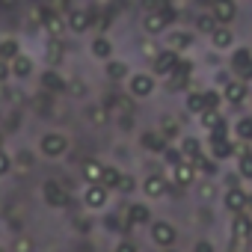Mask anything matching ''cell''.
<instances>
[{"mask_svg": "<svg viewBox=\"0 0 252 252\" xmlns=\"http://www.w3.org/2000/svg\"><path fill=\"white\" fill-rule=\"evenodd\" d=\"M107 199H110V190H107L104 184H89V187L83 190V205H86V208H92V211L104 208V205H107Z\"/></svg>", "mask_w": 252, "mask_h": 252, "instance_id": "10", "label": "cell"}, {"mask_svg": "<svg viewBox=\"0 0 252 252\" xmlns=\"http://www.w3.org/2000/svg\"><path fill=\"white\" fill-rule=\"evenodd\" d=\"M225 252H243V249H240V246H231V249H225Z\"/></svg>", "mask_w": 252, "mask_h": 252, "instance_id": "52", "label": "cell"}, {"mask_svg": "<svg viewBox=\"0 0 252 252\" xmlns=\"http://www.w3.org/2000/svg\"><path fill=\"white\" fill-rule=\"evenodd\" d=\"M199 122H202V128H205L211 137H228V125H225V119H222L217 110H205V113L199 116Z\"/></svg>", "mask_w": 252, "mask_h": 252, "instance_id": "6", "label": "cell"}, {"mask_svg": "<svg viewBox=\"0 0 252 252\" xmlns=\"http://www.w3.org/2000/svg\"><path fill=\"white\" fill-rule=\"evenodd\" d=\"M0 119H3V113H0Z\"/></svg>", "mask_w": 252, "mask_h": 252, "instance_id": "54", "label": "cell"}, {"mask_svg": "<svg viewBox=\"0 0 252 252\" xmlns=\"http://www.w3.org/2000/svg\"><path fill=\"white\" fill-rule=\"evenodd\" d=\"M166 190H169V184H166L163 175H149V178L143 181V193H146L149 199H160V196H166Z\"/></svg>", "mask_w": 252, "mask_h": 252, "instance_id": "17", "label": "cell"}, {"mask_svg": "<svg viewBox=\"0 0 252 252\" xmlns=\"http://www.w3.org/2000/svg\"><path fill=\"white\" fill-rule=\"evenodd\" d=\"M231 237H234V246H240V249H243L246 240H252V220L246 214L231 217Z\"/></svg>", "mask_w": 252, "mask_h": 252, "instance_id": "8", "label": "cell"}, {"mask_svg": "<svg viewBox=\"0 0 252 252\" xmlns=\"http://www.w3.org/2000/svg\"><path fill=\"white\" fill-rule=\"evenodd\" d=\"M42 199H45L51 208H65V205H68V193H65V187H63L60 181H54V178H48V181L42 184Z\"/></svg>", "mask_w": 252, "mask_h": 252, "instance_id": "5", "label": "cell"}, {"mask_svg": "<svg viewBox=\"0 0 252 252\" xmlns=\"http://www.w3.org/2000/svg\"><path fill=\"white\" fill-rule=\"evenodd\" d=\"M172 21V12H169V6H163V9H152L149 15H146V21H143V27H146V33L149 36H158L160 30H166V24Z\"/></svg>", "mask_w": 252, "mask_h": 252, "instance_id": "7", "label": "cell"}, {"mask_svg": "<svg viewBox=\"0 0 252 252\" xmlns=\"http://www.w3.org/2000/svg\"><path fill=\"white\" fill-rule=\"evenodd\" d=\"M193 169H196V172H208V175H214V172H217V160L202 155V158H196V160H193Z\"/></svg>", "mask_w": 252, "mask_h": 252, "instance_id": "38", "label": "cell"}, {"mask_svg": "<svg viewBox=\"0 0 252 252\" xmlns=\"http://www.w3.org/2000/svg\"><path fill=\"white\" fill-rule=\"evenodd\" d=\"M107 77H110V80H128V77H131L128 63H122V60H110V63H107Z\"/></svg>", "mask_w": 252, "mask_h": 252, "instance_id": "28", "label": "cell"}, {"mask_svg": "<svg viewBox=\"0 0 252 252\" xmlns=\"http://www.w3.org/2000/svg\"><path fill=\"white\" fill-rule=\"evenodd\" d=\"M92 57H95V60L110 63V60H113V42H110L107 36H98V39L92 42Z\"/></svg>", "mask_w": 252, "mask_h": 252, "instance_id": "25", "label": "cell"}, {"mask_svg": "<svg viewBox=\"0 0 252 252\" xmlns=\"http://www.w3.org/2000/svg\"><path fill=\"white\" fill-rule=\"evenodd\" d=\"M42 27L48 30V36H51V39H60V36H63V30H65L68 24L63 21V15H57V12H51V9L45 6V21H42Z\"/></svg>", "mask_w": 252, "mask_h": 252, "instance_id": "18", "label": "cell"}, {"mask_svg": "<svg viewBox=\"0 0 252 252\" xmlns=\"http://www.w3.org/2000/svg\"><path fill=\"white\" fill-rule=\"evenodd\" d=\"M134 187H137V181H134L131 175H122V181H119L116 190H122V193H134Z\"/></svg>", "mask_w": 252, "mask_h": 252, "instance_id": "43", "label": "cell"}, {"mask_svg": "<svg viewBox=\"0 0 252 252\" xmlns=\"http://www.w3.org/2000/svg\"><path fill=\"white\" fill-rule=\"evenodd\" d=\"M12 172V158L3 152V146H0V178H6Z\"/></svg>", "mask_w": 252, "mask_h": 252, "instance_id": "41", "label": "cell"}, {"mask_svg": "<svg viewBox=\"0 0 252 252\" xmlns=\"http://www.w3.org/2000/svg\"><path fill=\"white\" fill-rule=\"evenodd\" d=\"M208 146H211L214 160H228V158L234 155V146L228 143V137H211V140H208Z\"/></svg>", "mask_w": 252, "mask_h": 252, "instance_id": "19", "label": "cell"}, {"mask_svg": "<svg viewBox=\"0 0 252 252\" xmlns=\"http://www.w3.org/2000/svg\"><path fill=\"white\" fill-rule=\"evenodd\" d=\"M15 160H18V163H21V169L27 172V169H30V163H33V155H30V152H21Z\"/></svg>", "mask_w": 252, "mask_h": 252, "instance_id": "46", "label": "cell"}, {"mask_svg": "<svg viewBox=\"0 0 252 252\" xmlns=\"http://www.w3.org/2000/svg\"><path fill=\"white\" fill-rule=\"evenodd\" d=\"M39 83H42L45 92H63V89H65V80H63L57 71H42V80H39Z\"/></svg>", "mask_w": 252, "mask_h": 252, "instance_id": "29", "label": "cell"}, {"mask_svg": "<svg viewBox=\"0 0 252 252\" xmlns=\"http://www.w3.org/2000/svg\"><path fill=\"white\" fill-rule=\"evenodd\" d=\"M166 252H175V249H166Z\"/></svg>", "mask_w": 252, "mask_h": 252, "instance_id": "53", "label": "cell"}, {"mask_svg": "<svg viewBox=\"0 0 252 252\" xmlns=\"http://www.w3.org/2000/svg\"><path fill=\"white\" fill-rule=\"evenodd\" d=\"M211 196H214V187H211V184H208V187H202V199H211Z\"/></svg>", "mask_w": 252, "mask_h": 252, "instance_id": "50", "label": "cell"}, {"mask_svg": "<svg viewBox=\"0 0 252 252\" xmlns=\"http://www.w3.org/2000/svg\"><path fill=\"white\" fill-rule=\"evenodd\" d=\"M39 152L45 158H63L68 152V137L65 134H45L39 140Z\"/></svg>", "mask_w": 252, "mask_h": 252, "instance_id": "3", "label": "cell"}, {"mask_svg": "<svg viewBox=\"0 0 252 252\" xmlns=\"http://www.w3.org/2000/svg\"><path fill=\"white\" fill-rule=\"evenodd\" d=\"M104 104H107L110 116L116 113L119 119H128V116H131V110H134V107H131V95H110Z\"/></svg>", "mask_w": 252, "mask_h": 252, "instance_id": "13", "label": "cell"}, {"mask_svg": "<svg viewBox=\"0 0 252 252\" xmlns=\"http://www.w3.org/2000/svg\"><path fill=\"white\" fill-rule=\"evenodd\" d=\"M178 134H181L178 122H175L172 116H163V122H160V137H163V140H175Z\"/></svg>", "mask_w": 252, "mask_h": 252, "instance_id": "35", "label": "cell"}, {"mask_svg": "<svg viewBox=\"0 0 252 252\" xmlns=\"http://www.w3.org/2000/svg\"><path fill=\"white\" fill-rule=\"evenodd\" d=\"M246 202H249V196H246V190H240V187H234V190H228V193L222 196V205H225L231 214H243V211H246Z\"/></svg>", "mask_w": 252, "mask_h": 252, "instance_id": "14", "label": "cell"}, {"mask_svg": "<svg viewBox=\"0 0 252 252\" xmlns=\"http://www.w3.org/2000/svg\"><path fill=\"white\" fill-rule=\"evenodd\" d=\"M15 3H18V0H0V6H6V9H12Z\"/></svg>", "mask_w": 252, "mask_h": 252, "instance_id": "51", "label": "cell"}, {"mask_svg": "<svg viewBox=\"0 0 252 252\" xmlns=\"http://www.w3.org/2000/svg\"><path fill=\"white\" fill-rule=\"evenodd\" d=\"M65 6H68V0H51V6H48V9H51V12H57V15H60V12H63V9H65Z\"/></svg>", "mask_w": 252, "mask_h": 252, "instance_id": "47", "label": "cell"}, {"mask_svg": "<svg viewBox=\"0 0 252 252\" xmlns=\"http://www.w3.org/2000/svg\"><path fill=\"white\" fill-rule=\"evenodd\" d=\"M71 92H74V95L80 98V95H86V86H83L80 80H74V83H71Z\"/></svg>", "mask_w": 252, "mask_h": 252, "instance_id": "49", "label": "cell"}, {"mask_svg": "<svg viewBox=\"0 0 252 252\" xmlns=\"http://www.w3.org/2000/svg\"><path fill=\"white\" fill-rule=\"evenodd\" d=\"M193 252H214V246H211L208 240H199V243L193 246Z\"/></svg>", "mask_w": 252, "mask_h": 252, "instance_id": "48", "label": "cell"}, {"mask_svg": "<svg viewBox=\"0 0 252 252\" xmlns=\"http://www.w3.org/2000/svg\"><path fill=\"white\" fill-rule=\"evenodd\" d=\"M211 15L220 24H231L234 15H237V3L234 0H211Z\"/></svg>", "mask_w": 252, "mask_h": 252, "instance_id": "11", "label": "cell"}, {"mask_svg": "<svg viewBox=\"0 0 252 252\" xmlns=\"http://www.w3.org/2000/svg\"><path fill=\"white\" fill-rule=\"evenodd\" d=\"M63 57H65L63 45H60L57 39H51V42H48V48H45V63H48L51 68H57V65H63Z\"/></svg>", "mask_w": 252, "mask_h": 252, "instance_id": "27", "label": "cell"}, {"mask_svg": "<svg viewBox=\"0 0 252 252\" xmlns=\"http://www.w3.org/2000/svg\"><path fill=\"white\" fill-rule=\"evenodd\" d=\"M36 249V243H33V237H27V234H18L15 240H12V252H33Z\"/></svg>", "mask_w": 252, "mask_h": 252, "instance_id": "40", "label": "cell"}, {"mask_svg": "<svg viewBox=\"0 0 252 252\" xmlns=\"http://www.w3.org/2000/svg\"><path fill=\"white\" fill-rule=\"evenodd\" d=\"M9 77H12V68H9V63H6V60H0V86H3Z\"/></svg>", "mask_w": 252, "mask_h": 252, "instance_id": "44", "label": "cell"}, {"mask_svg": "<svg viewBox=\"0 0 252 252\" xmlns=\"http://www.w3.org/2000/svg\"><path fill=\"white\" fill-rule=\"evenodd\" d=\"M128 220H131L134 225H146V222H152V211H149V205H131V208H128Z\"/></svg>", "mask_w": 252, "mask_h": 252, "instance_id": "31", "label": "cell"}, {"mask_svg": "<svg viewBox=\"0 0 252 252\" xmlns=\"http://www.w3.org/2000/svg\"><path fill=\"white\" fill-rule=\"evenodd\" d=\"M187 110L196 113V116H202V113L208 110V104H205V92H190V95H187Z\"/></svg>", "mask_w": 252, "mask_h": 252, "instance_id": "36", "label": "cell"}, {"mask_svg": "<svg viewBox=\"0 0 252 252\" xmlns=\"http://www.w3.org/2000/svg\"><path fill=\"white\" fill-rule=\"evenodd\" d=\"M9 68H12V77L24 80V77H30V74H33V60H30V57H24V54H18V57L9 63Z\"/></svg>", "mask_w": 252, "mask_h": 252, "instance_id": "21", "label": "cell"}, {"mask_svg": "<svg viewBox=\"0 0 252 252\" xmlns=\"http://www.w3.org/2000/svg\"><path fill=\"white\" fill-rule=\"evenodd\" d=\"M237 175L240 178H252V152L249 149H243L237 155Z\"/></svg>", "mask_w": 252, "mask_h": 252, "instance_id": "34", "label": "cell"}, {"mask_svg": "<svg viewBox=\"0 0 252 252\" xmlns=\"http://www.w3.org/2000/svg\"><path fill=\"white\" fill-rule=\"evenodd\" d=\"M65 24H68L74 33H86V30L92 27V12H86V9H71L68 18H65Z\"/></svg>", "mask_w": 252, "mask_h": 252, "instance_id": "15", "label": "cell"}, {"mask_svg": "<svg viewBox=\"0 0 252 252\" xmlns=\"http://www.w3.org/2000/svg\"><path fill=\"white\" fill-rule=\"evenodd\" d=\"M0 252H3V249H0Z\"/></svg>", "mask_w": 252, "mask_h": 252, "instance_id": "55", "label": "cell"}, {"mask_svg": "<svg viewBox=\"0 0 252 252\" xmlns=\"http://www.w3.org/2000/svg\"><path fill=\"white\" fill-rule=\"evenodd\" d=\"M196 27H199L202 33H208V36H211V33L220 27V21H217L214 15H199V18H196Z\"/></svg>", "mask_w": 252, "mask_h": 252, "instance_id": "39", "label": "cell"}, {"mask_svg": "<svg viewBox=\"0 0 252 252\" xmlns=\"http://www.w3.org/2000/svg\"><path fill=\"white\" fill-rule=\"evenodd\" d=\"M140 143H143V149H149V152H166V140L160 137V131L155 134V131H146L143 137H140Z\"/></svg>", "mask_w": 252, "mask_h": 252, "instance_id": "30", "label": "cell"}, {"mask_svg": "<svg viewBox=\"0 0 252 252\" xmlns=\"http://www.w3.org/2000/svg\"><path fill=\"white\" fill-rule=\"evenodd\" d=\"M234 134H237V140H243V143H252V116H243V119H237V125H234Z\"/></svg>", "mask_w": 252, "mask_h": 252, "instance_id": "33", "label": "cell"}, {"mask_svg": "<svg viewBox=\"0 0 252 252\" xmlns=\"http://www.w3.org/2000/svg\"><path fill=\"white\" fill-rule=\"evenodd\" d=\"M80 172H83V178H86V181H92V184H101L104 163H101V160H95V158H86V160L80 163Z\"/></svg>", "mask_w": 252, "mask_h": 252, "instance_id": "20", "label": "cell"}, {"mask_svg": "<svg viewBox=\"0 0 252 252\" xmlns=\"http://www.w3.org/2000/svg\"><path fill=\"white\" fill-rule=\"evenodd\" d=\"M231 71L237 74V80H252V51L249 48H237L231 54Z\"/></svg>", "mask_w": 252, "mask_h": 252, "instance_id": "4", "label": "cell"}, {"mask_svg": "<svg viewBox=\"0 0 252 252\" xmlns=\"http://www.w3.org/2000/svg\"><path fill=\"white\" fill-rule=\"evenodd\" d=\"M86 119H89L92 125H98V128H101V125H107L113 116H110L107 104H89V107H86Z\"/></svg>", "mask_w": 252, "mask_h": 252, "instance_id": "24", "label": "cell"}, {"mask_svg": "<svg viewBox=\"0 0 252 252\" xmlns=\"http://www.w3.org/2000/svg\"><path fill=\"white\" fill-rule=\"evenodd\" d=\"M196 158H202V143H199L196 137H184V140H181V160L193 163Z\"/></svg>", "mask_w": 252, "mask_h": 252, "instance_id": "22", "label": "cell"}, {"mask_svg": "<svg viewBox=\"0 0 252 252\" xmlns=\"http://www.w3.org/2000/svg\"><path fill=\"white\" fill-rule=\"evenodd\" d=\"M246 95H249V89H246V83L243 80H225V86H222V98L228 101V104H243L246 101Z\"/></svg>", "mask_w": 252, "mask_h": 252, "instance_id": "12", "label": "cell"}, {"mask_svg": "<svg viewBox=\"0 0 252 252\" xmlns=\"http://www.w3.org/2000/svg\"><path fill=\"white\" fill-rule=\"evenodd\" d=\"M178 63H181V57H178L175 51H160V54L155 57V71H158V77H172L175 68H178Z\"/></svg>", "mask_w": 252, "mask_h": 252, "instance_id": "9", "label": "cell"}, {"mask_svg": "<svg viewBox=\"0 0 252 252\" xmlns=\"http://www.w3.org/2000/svg\"><path fill=\"white\" fill-rule=\"evenodd\" d=\"M128 95L131 98H152L155 95V77L146 71H137L128 77Z\"/></svg>", "mask_w": 252, "mask_h": 252, "instance_id": "2", "label": "cell"}, {"mask_svg": "<svg viewBox=\"0 0 252 252\" xmlns=\"http://www.w3.org/2000/svg\"><path fill=\"white\" fill-rule=\"evenodd\" d=\"M193 175H196V169H193V163H187V160H181V163L172 166V178H175L178 187H187V184L193 181Z\"/></svg>", "mask_w": 252, "mask_h": 252, "instance_id": "23", "label": "cell"}, {"mask_svg": "<svg viewBox=\"0 0 252 252\" xmlns=\"http://www.w3.org/2000/svg\"><path fill=\"white\" fill-rule=\"evenodd\" d=\"M119 181H122V172H119L116 166H104V175H101V184H104L107 190H116V187H119Z\"/></svg>", "mask_w": 252, "mask_h": 252, "instance_id": "37", "label": "cell"}, {"mask_svg": "<svg viewBox=\"0 0 252 252\" xmlns=\"http://www.w3.org/2000/svg\"><path fill=\"white\" fill-rule=\"evenodd\" d=\"M211 45H214V51H228V48L234 45V33H231V27H228V24H220V27L211 33Z\"/></svg>", "mask_w": 252, "mask_h": 252, "instance_id": "16", "label": "cell"}, {"mask_svg": "<svg viewBox=\"0 0 252 252\" xmlns=\"http://www.w3.org/2000/svg\"><path fill=\"white\" fill-rule=\"evenodd\" d=\"M113 252H137V243H131V240H119Z\"/></svg>", "mask_w": 252, "mask_h": 252, "instance_id": "45", "label": "cell"}, {"mask_svg": "<svg viewBox=\"0 0 252 252\" xmlns=\"http://www.w3.org/2000/svg\"><path fill=\"white\" fill-rule=\"evenodd\" d=\"M187 48H193V33H184V30H175V33H169V51H187Z\"/></svg>", "mask_w": 252, "mask_h": 252, "instance_id": "26", "label": "cell"}, {"mask_svg": "<svg viewBox=\"0 0 252 252\" xmlns=\"http://www.w3.org/2000/svg\"><path fill=\"white\" fill-rule=\"evenodd\" d=\"M175 240H178V231H175L172 222H166V220L152 222V243H155V246H160V249H172Z\"/></svg>", "mask_w": 252, "mask_h": 252, "instance_id": "1", "label": "cell"}, {"mask_svg": "<svg viewBox=\"0 0 252 252\" xmlns=\"http://www.w3.org/2000/svg\"><path fill=\"white\" fill-rule=\"evenodd\" d=\"M18 54H21V45H18V39H0V60L12 63Z\"/></svg>", "mask_w": 252, "mask_h": 252, "instance_id": "32", "label": "cell"}, {"mask_svg": "<svg viewBox=\"0 0 252 252\" xmlns=\"http://www.w3.org/2000/svg\"><path fill=\"white\" fill-rule=\"evenodd\" d=\"M220 101H222V92L205 89V104H208V110H217V107H220Z\"/></svg>", "mask_w": 252, "mask_h": 252, "instance_id": "42", "label": "cell"}]
</instances>
